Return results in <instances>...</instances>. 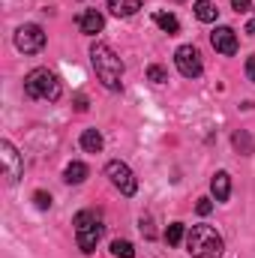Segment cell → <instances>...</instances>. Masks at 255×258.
I'll list each match as a JSON object with an SVG mask.
<instances>
[{
	"label": "cell",
	"instance_id": "obj_11",
	"mask_svg": "<svg viewBox=\"0 0 255 258\" xmlns=\"http://www.w3.org/2000/svg\"><path fill=\"white\" fill-rule=\"evenodd\" d=\"M210 192H213L216 201H228V195H231V177H228V171H216V174H213Z\"/></svg>",
	"mask_w": 255,
	"mask_h": 258
},
{
	"label": "cell",
	"instance_id": "obj_21",
	"mask_svg": "<svg viewBox=\"0 0 255 258\" xmlns=\"http://www.w3.org/2000/svg\"><path fill=\"white\" fill-rule=\"evenodd\" d=\"M33 201H36V207H39V210H48V207H51V195L42 192V189H39V192H33Z\"/></svg>",
	"mask_w": 255,
	"mask_h": 258
},
{
	"label": "cell",
	"instance_id": "obj_16",
	"mask_svg": "<svg viewBox=\"0 0 255 258\" xmlns=\"http://www.w3.org/2000/svg\"><path fill=\"white\" fill-rule=\"evenodd\" d=\"M153 21L168 33V36H174V33H180V21L171 15V12H153Z\"/></svg>",
	"mask_w": 255,
	"mask_h": 258
},
{
	"label": "cell",
	"instance_id": "obj_19",
	"mask_svg": "<svg viewBox=\"0 0 255 258\" xmlns=\"http://www.w3.org/2000/svg\"><path fill=\"white\" fill-rule=\"evenodd\" d=\"M111 255L114 258H135V249H132L129 240H114L111 243Z\"/></svg>",
	"mask_w": 255,
	"mask_h": 258
},
{
	"label": "cell",
	"instance_id": "obj_23",
	"mask_svg": "<svg viewBox=\"0 0 255 258\" xmlns=\"http://www.w3.org/2000/svg\"><path fill=\"white\" fill-rule=\"evenodd\" d=\"M231 6H234V12H249L252 0H231Z\"/></svg>",
	"mask_w": 255,
	"mask_h": 258
},
{
	"label": "cell",
	"instance_id": "obj_26",
	"mask_svg": "<svg viewBox=\"0 0 255 258\" xmlns=\"http://www.w3.org/2000/svg\"><path fill=\"white\" fill-rule=\"evenodd\" d=\"M75 111H87V99L84 96H75Z\"/></svg>",
	"mask_w": 255,
	"mask_h": 258
},
{
	"label": "cell",
	"instance_id": "obj_18",
	"mask_svg": "<svg viewBox=\"0 0 255 258\" xmlns=\"http://www.w3.org/2000/svg\"><path fill=\"white\" fill-rule=\"evenodd\" d=\"M234 147H237L240 153H246V156H249V153H255L252 138H249V132H243V129H240V132H234Z\"/></svg>",
	"mask_w": 255,
	"mask_h": 258
},
{
	"label": "cell",
	"instance_id": "obj_15",
	"mask_svg": "<svg viewBox=\"0 0 255 258\" xmlns=\"http://www.w3.org/2000/svg\"><path fill=\"white\" fill-rule=\"evenodd\" d=\"M216 15H219V9H216L210 0H195V18H198V21L210 24V21H216Z\"/></svg>",
	"mask_w": 255,
	"mask_h": 258
},
{
	"label": "cell",
	"instance_id": "obj_8",
	"mask_svg": "<svg viewBox=\"0 0 255 258\" xmlns=\"http://www.w3.org/2000/svg\"><path fill=\"white\" fill-rule=\"evenodd\" d=\"M174 63L180 69V75L183 78H198L201 75V54H198V48L195 45H180L177 51H174Z\"/></svg>",
	"mask_w": 255,
	"mask_h": 258
},
{
	"label": "cell",
	"instance_id": "obj_10",
	"mask_svg": "<svg viewBox=\"0 0 255 258\" xmlns=\"http://www.w3.org/2000/svg\"><path fill=\"white\" fill-rule=\"evenodd\" d=\"M78 30L81 33H87V36H93V33H99L102 27H105V18H102V12H96V9H84V12H78Z\"/></svg>",
	"mask_w": 255,
	"mask_h": 258
},
{
	"label": "cell",
	"instance_id": "obj_5",
	"mask_svg": "<svg viewBox=\"0 0 255 258\" xmlns=\"http://www.w3.org/2000/svg\"><path fill=\"white\" fill-rule=\"evenodd\" d=\"M105 177L111 180L114 189H120L123 195H135L138 192V180H135L132 168H129L126 162H120V159H111V162L105 165Z\"/></svg>",
	"mask_w": 255,
	"mask_h": 258
},
{
	"label": "cell",
	"instance_id": "obj_1",
	"mask_svg": "<svg viewBox=\"0 0 255 258\" xmlns=\"http://www.w3.org/2000/svg\"><path fill=\"white\" fill-rule=\"evenodd\" d=\"M90 63L96 69V78L102 81V87H108V90H120V78H123V60L114 54V48L111 45H105V42H96L93 48H90Z\"/></svg>",
	"mask_w": 255,
	"mask_h": 258
},
{
	"label": "cell",
	"instance_id": "obj_13",
	"mask_svg": "<svg viewBox=\"0 0 255 258\" xmlns=\"http://www.w3.org/2000/svg\"><path fill=\"white\" fill-rule=\"evenodd\" d=\"M81 150H87V153H99V150H102V135H99V129H84V132H81Z\"/></svg>",
	"mask_w": 255,
	"mask_h": 258
},
{
	"label": "cell",
	"instance_id": "obj_22",
	"mask_svg": "<svg viewBox=\"0 0 255 258\" xmlns=\"http://www.w3.org/2000/svg\"><path fill=\"white\" fill-rule=\"evenodd\" d=\"M195 210H198V216H207V213L213 210V201H210V198H198V204H195Z\"/></svg>",
	"mask_w": 255,
	"mask_h": 258
},
{
	"label": "cell",
	"instance_id": "obj_17",
	"mask_svg": "<svg viewBox=\"0 0 255 258\" xmlns=\"http://www.w3.org/2000/svg\"><path fill=\"white\" fill-rule=\"evenodd\" d=\"M183 237H186V225H183V222H171L168 231H165V243H168V246H177Z\"/></svg>",
	"mask_w": 255,
	"mask_h": 258
},
{
	"label": "cell",
	"instance_id": "obj_4",
	"mask_svg": "<svg viewBox=\"0 0 255 258\" xmlns=\"http://www.w3.org/2000/svg\"><path fill=\"white\" fill-rule=\"evenodd\" d=\"M24 93H27L30 99L57 102L63 90H60V81H57L54 72H48V69H33V72H27V78H24Z\"/></svg>",
	"mask_w": 255,
	"mask_h": 258
},
{
	"label": "cell",
	"instance_id": "obj_9",
	"mask_svg": "<svg viewBox=\"0 0 255 258\" xmlns=\"http://www.w3.org/2000/svg\"><path fill=\"white\" fill-rule=\"evenodd\" d=\"M210 45H213L219 54L231 57V54L237 51V36H234V30H231V27H216V30L210 33Z\"/></svg>",
	"mask_w": 255,
	"mask_h": 258
},
{
	"label": "cell",
	"instance_id": "obj_12",
	"mask_svg": "<svg viewBox=\"0 0 255 258\" xmlns=\"http://www.w3.org/2000/svg\"><path fill=\"white\" fill-rule=\"evenodd\" d=\"M108 9L117 18H129V15H135L141 9V0H108Z\"/></svg>",
	"mask_w": 255,
	"mask_h": 258
},
{
	"label": "cell",
	"instance_id": "obj_27",
	"mask_svg": "<svg viewBox=\"0 0 255 258\" xmlns=\"http://www.w3.org/2000/svg\"><path fill=\"white\" fill-rule=\"evenodd\" d=\"M246 33H249V36H255V18L249 21V24H246Z\"/></svg>",
	"mask_w": 255,
	"mask_h": 258
},
{
	"label": "cell",
	"instance_id": "obj_7",
	"mask_svg": "<svg viewBox=\"0 0 255 258\" xmlns=\"http://www.w3.org/2000/svg\"><path fill=\"white\" fill-rule=\"evenodd\" d=\"M0 159H3V177H6V183H18V177L24 171V162H21V153L15 150L12 141H0Z\"/></svg>",
	"mask_w": 255,
	"mask_h": 258
},
{
	"label": "cell",
	"instance_id": "obj_24",
	"mask_svg": "<svg viewBox=\"0 0 255 258\" xmlns=\"http://www.w3.org/2000/svg\"><path fill=\"white\" fill-rule=\"evenodd\" d=\"M246 78H249V81L255 84V54L249 57V60H246Z\"/></svg>",
	"mask_w": 255,
	"mask_h": 258
},
{
	"label": "cell",
	"instance_id": "obj_20",
	"mask_svg": "<svg viewBox=\"0 0 255 258\" xmlns=\"http://www.w3.org/2000/svg\"><path fill=\"white\" fill-rule=\"evenodd\" d=\"M147 78H150L153 84H165V81H168V72H165L162 66H150V69H147Z\"/></svg>",
	"mask_w": 255,
	"mask_h": 258
},
{
	"label": "cell",
	"instance_id": "obj_25",
	"mask_svg": "<svg viewBox=\"0 0 255 258\" xmlns=\"http://www.w3.org/2000/svg\"><path fill=\"white\" fill-rule=\"evenodd\" d=\"M141 231H144L147 237H156V231H153V225H150V219H141Z\"/></svg>",
	"mask_w": 255,
	"mask_h": 258
},
{
	"label": "cell",
	"instance_id": "obj_14",
	"mask_svg": "<svg viewBox=\"0 0 255 258\" xmlns=\"http://www.w3.org/2000/svg\"><path fill=\"white\" fill-rule=\"evenodd\" d=\"M87 174H90V171H87V165H84V162H69V165H66V171H63V180H66V183H84V180H87Z\"/></svg>",
	"mask_w": 255,
	"mask_h": 258
},
{
	"label": "cell",
	"instance_id": "obj_6",
	"mask_svg": "<svg viewBox=\"0 0 255 258\" xmlns=\"http://www.w3.org/2000/svg\"><path fill=\"white\" fill-rule=\"evenodd\" d=\"M15 48L24 54H36L45 48V30L39 24H21L15 30Z\"/></svg>",
	"mask_w": 255,
	"mask_h": 258
},
{
	"label": "cell",
	"instance_id": "obj_2",
	"mask_svg": "<svg viewBox=\"0 0 255 258\" xmlns=\"http://www.w3.org/2000/svg\"><path fill=\"white\" fill-rule=\"evenodd\" d=\"M186 249H189L192 258H222V237L216 228L210 225H192L186 231Z\"/></svg>",
	"mask_w": 255,
	"mask_h": 258
},
{
	"label": "cell",
	"instance_id": "obj_3",
	"mask_svg": "<svg viewBox=\"0 0 255 258\" xmlns=\"http://www.w3.org/2000/svg\"><path fill=\"white\" fill-rule=\"evenodd\" d=\"M102 234H105V225H102V219H99L96 210H81L75 216V240H78V249L84 255H90L96 249V243L102 240Z\"/></svg>",
	"mask_w": 255,
	"mask_h": 258
}]
</instances>
